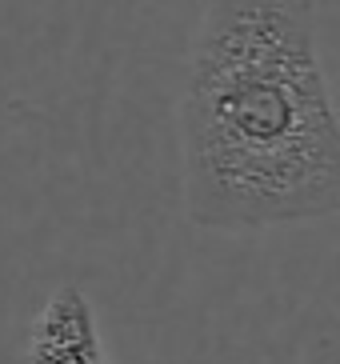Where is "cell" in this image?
<instances>
[{"label": "cell", "mask_w": 340, "mask_h": 364, "mask_svg": "<svg viewBox=\"0 0 340 364\" xmlns=\"http://www.w3.org/2000/svg\"><path fill=\"white\" fill-rule=\"evenodd\" d=\"M28 364H105L92 304L80 289L64 284L44 300L28 332Z\"/></svg>", "instance_id": "cell-2"}, {"label": "cell", "mask_w": 340, "mask_h": 364, "mask_svg": "<svg viewBox=\"0 0 340 364\" xmlns=\"http://www.w3.org/2000/svg\"><path fill=\"white\" fill-rule=\"evenodd\" d=\"M184 200L208 228L340 208V132L317 0H208L181 100Z\"/></svg>", "instance_id": "cell-1"}]
</instances>
